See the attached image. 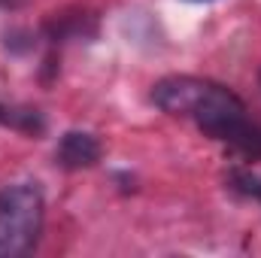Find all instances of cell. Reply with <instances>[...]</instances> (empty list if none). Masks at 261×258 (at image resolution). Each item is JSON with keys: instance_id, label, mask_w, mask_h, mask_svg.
I'll return each mask as SVG.
<instances>
[{"instance_id": "obj_1", "label": "cell", "mask_w": 261, "mask_h": 258, "mask_svg": "<svg viewBox=\"0 0 261 258\" xmlns=\"http://www.w3.org/2000/svg\"><path fill=\"white\" fill-rule=\"evenodd\" d=\"M152 104L170 116L192 119L197 128L237 152L261 158V125L249 119L246 104L225 85L197 76H167L155 82Z\"/></svg>"}, {"instance_id": "obj_2", "label": "cell", "mask_w": 261, "mask_h": 258, "mask_svg": "<svg viewBox=\"0 0 261 258\" xmlns=\"http://www.w3.org/2000/svg\"><path fill=\"white\" fill-rule=\"evenodd\" d=\"M43 210V192L31 183L0 189V258H18L34 249Z\"/></svg>"}, {"instance_id": "obj_3", "label": "cell", "mask_w": 261, "mask_h": 258, "mask_svg": "<svg viewBox=\"0 0 261 258\" xmlns=\"http://www.w3.org/2000/svg\"><path fill=\"white\" fill-rule=\"evenodd\" d=\"M58 164L67 167V170H82V167H91V164H97V158H100V143L91 137V134H85V131H70L61 137V143H58Z\"/></svg>"}, {"instance_id": "obj_4", "label": "cell", "mask_w": 261, "mask_h": 258, "mask_svg": "<svg viewBox=\"0 0 261 258\" xmlns=\"http://www.w3.org/2000/svg\"><path fill=\"white\" fill-rule=\"evenodd\" d=\"M231 186H234L237 192H246V194H252V197H261V176L252 173V170H234V173H231Z\"/></svg>"}, {"instance_id": "obj_5", "label": "cell", "mask_w": 261, "mask_h": 258, "mask_svg": "<svg viewBox=\"0 0 261 258\" xmlns=\"http://www.w3.org/2000/svg\"><path fill=\"white\" fill-rule=\"evenodd\" d=\"M9 3H18V0H0V6H9Z\"/></svg>"}, {"instance_id": "obj_6", "label": "cell", "mask_w": 261, "mask_h": 258, "mask_svg": "<svg viewBox=\"0 0 261 258\" xmlns=\"http://www.w3.org/2000/svg\"><path fill=\"white\" fill-rule=\"evenodd\" d=\"M258 82H261V73H258Z\"/></svg>"}]
</instances>
